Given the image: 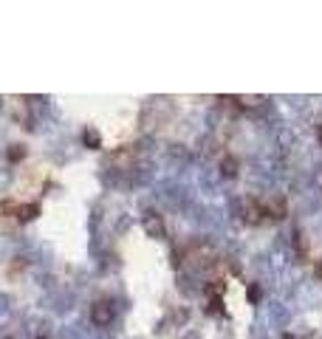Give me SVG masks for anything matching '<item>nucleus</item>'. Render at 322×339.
I'll return each mask as SVG.
<instances>
[{"label": "nucleus", "instance_id": "20e7f679", "mask_svg": "<svg viewBox=\"0 0 322 339\" xmlns=\"http://www.w3.org/2000/svg\"><path fill=\"white\" fill-rule=\"evenodd\" d=\"M85 142L91 147H96V133H93V130H88V133H85Z\"/></svg>", "mask_w": 322, "mask_h": 339}, {"label": "nucleus", "instance_id": "7ed1b4c3", "mask_svg": "<svg viewBox=\"0 0 322 339\" xmlns=\"http://www.w3.org/2000/svg\"><path fill=\"white\" fill-rule=\"evenodd\" d=\"M17 212H20V221H29V218L37 215V207H31V204H26V207H15Z\"/></svg>", "mask_w": 322, "mask_h": 339}, {"label": "nucleus", "instance_id": "f03ea898", "mask_svg": "<svg viewBox=\"0 0 322 339\" xmlns=\"http://www.w3.org/2000/svg\"><path fill=\"white\" fill-rule=\"evenodd\" d=\"M110 314H113V311H110V303H96L93 305V322L96 325H102V322H107V319H110Z\"/></svg>", "mask_w": 322, "mask_h": 339}, {"label": "nucleus", "instance_id": "f257e3e1", "mask_svg": "<svg viewBox=\"0 0 322 339\" xmlns=\"http://www.w3.org/2000/svg\"><path fill=\"white\" fill-rule=\"evenodd\" d=\"M144 229L150 232V235H156V238H164V224H161V218L156 212H150V215L144 218Z\"/></svg>", "mask_w": 322, "mask_h": 339}, {"label": "nucleus", "instance_id": "39448f33", "mask_svg": "<svg viewBox=\"0 0 322 339\" xmlns=\"http://www.w3.org/2000/svg\"><path fill=\"white\" fill-rule=\"evenodd\" d=\"M319 139H322V130H319Z\"/></svg>", "mask_w": 322, "mask_h": 339}]
</instances>
